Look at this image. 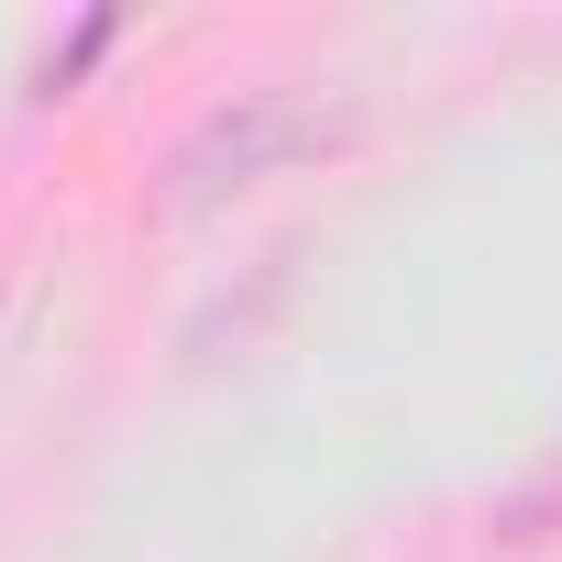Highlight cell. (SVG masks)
<instances>
[{"mask_svg": "<svg viewBox=\"0 0 562 562\" xmlns=\"http://www.w3.org/2000/svg\"><path fill=\"white\" fill-rule=\"evenodd\" d=\"M342 133H353V111L321 100V89H299V78L232 89V100H210V111L177 133V155H166V199H177V210L243 199V188H265V177H288V166L331 155Z\"/></svg>", "mask_w": 562, "mask_h": 562, "instance_id": "cell-1", "label": "cell"}, {"mask_svg": "<svg viewBox=\"0 0 562 562\" xmlns=\"http://www.w3.org/2000/svg\"><path fill=\"white\" fill-rule=\"evenodd\" d=\"M485 529H496V540H551V529H562V452H551L540 474H518V485L485 507Z\"/></svg>", "mask_w": 562, "mask_h": 562, "instance_id": "cell-2", "label": "cell"}]
</instances>
